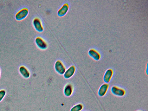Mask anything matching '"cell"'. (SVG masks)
I'll return each instance as SVG.
<instances>
[{
    "label": "cell",
    "mask_w": 148,
    "mask_h": 111,
    "mask_svg": "<svg viewBox=\"0 0 148 111\" xmlns=\"http://www.w3.org/2000/svg\"><path fill=\"white\" fill-rule=\"evenodd\" d=\"M54 68L56 71L60 75L64 74L66 70L64 65L60 60H58L55 62Z\"/></svg>",
    "instance_id": "cell-5"
},
{
    "label": "cell",
    "mask_w": 148,
    "mask_h": 111,
    "mask_svg": "<svg viewBox=\"0 0 148 111\" xmlns=\"http://www.w3.org/2000/svg\"><path fill=\"white\" fill-rule=\"evenodd\" d=\"M73 92V87L72 85L70 83L67 84L64 89V93L65 95L69 97L71 96Z\"/></svg>",
    "instance_id": "cell-10"
},
{
    "label": "cell",
    "mask_w": 148,
    "mask_h": 111,
    "mask_svg": "<svg viewBox=\"0 0 148 111\" xmlns=\"http://www.w3.org/2000/svg\"><path fill=\"white\" fill-rule=\"evenodd\" d=\"M110 90L112 94L118 97H123L126 93V91L124 88L116 85L112 86Z\"/></svg>",
    "instance_id": "cell-1"
},
{
    "label": "cell",
    "mask_w": 148,
    "mask_h": 111,
    "mask_svg": "<svg viewBox=\"0 0 148 111\" xmlns=\"http://www.w3.org/2000/svg\"><path fill=\"white\" fill-rule=\"evenodd\" d=\"M5 94V92L4 90L0 91V101L3 99Z\"/></svg>",
    "instance_id": "cell-14"
},
{
    "label": "cell",
    "mask_w": 148,
    "mask_h": 111,
    "mask_svg": "<svg viewBox=\"0 0 148 111\" xmlns=\"http://www.w3.org/2000/svg\"></svg>",
    "instance_id": "cell-16"
},
{
    "label": "cell",
    "mask_w": 148,
    "mask_h": 111,
    "mask_svg": "<svg viewBox=\"0 0 148 111\" xmlns=\"http://www.w3.org/2000/svg\"><path fill=\"white\" fill-rule=\"evenodd\" d=\"M69 8V5L67 3H64L59 9L57 12L58 16L60 17L64 16L67 12Z\"/></svg>",
    "instance_id": "cell-8"
},
{
    "label": "cell",
    "mask_w": 148,
    "mask_h": 111,
    "mask_svg": "<svg viewBox=\"0 0 148 111\" xmlns=\"http://www.w3.org/2000/svg\"><path fill=\"white\" fill-rule=\"evenodd\" d=\"M19 71L21 75L25 78H28L30 76V73L27 68L24 66H21Z\"/></svg>",
    "instance_id": "cell-11"
},
{
    "label": "cell",
    "mask_w": 148,
    "mask_h": 111,
    "mask_svg": "<svg viewBox=\"0 0 148 111\" xmlns=\"http://www.w3.org/2000/svg\"><path fill=\"white\" fill-rule=\"evenodd\" d=\"M109 88L108 84L104 83L99 87L97 91L98 95L101 97L104 96L108 92Z\"/></svg>",
    "instance_id": "cell-6"
},
{
    "label": "cell",
    "mask_w": 148,
    "mask_h": 111,
    "mask_svg": "<svg viewBox=\"0 0 148 111\" xmlns=\"http://www.w3.org/2000/svg\"><path fill=\"white\" fill-rule=\"evenodd\" d=\"M33 25L35 29L38 32H41L44 30V27L40 19L38 17L34 18L33 20Z\"/></svg>",
    "instance_id": "cell-4"
},
{
    "label": "cell",
    "mask_w": 148,
    "mask_h": 111,
    "mask_svg": "<svg viewBox=\"0 0 148 111\" xmlns=\"http://www.w3.org/2000/svg\"><path fill=\"white\" fill-rule=\"evenodd\" d=\"M29 10L27 8H24L20 10L15 14V17L17 21L22 20L28 15Z\"/></svg>",
    "instance_id": "cell-3"
},
{
    "label": "cell",
    "mask_w": 148,
    "mask_h": 111,
    "mask_svg": "<svg viewBox=\"0 0 148 111\" xmlns=\"http://www.w3.org/2000/svg\"><path fill=\"white\" fill-rule=\"evenodd\" d=\"M75 71V68L74 66L71 65L66 70L64 74V77L66 79L71 78L74 75Z\"/></svg>",
    "instance_id": "cell-9"
},
{
    "label": "cell",
    "mask_w": 148,
    "mask_h": 111,
    "mask_svg": "<svg viewBox=\"0 0 148 111\" xmlns=\"http://www.w3.org/2000/svg\"><path fill=\"white\" fill-rule=\"evenodd\" d=\"M114 75V71L111 69H107L105 72L103 80L105 83L108 84L111 81Z\"/></svg>",
    "instance_id": "cell-7"
},
{
    "label": "cell",
    "mask_w": 148,
    "mask_h": 111,
    "mask_svg": "<svg viewBox=\"0 0 148 111\" xmlns=\"http://www.w3.org/2000/svg\"><path fill=\"white\" fill-rule=\"evenodd\" d=\"M136 111H143L141 110H137Z\"/></svg>",
    "instance_id": "cell-15"
},
{
    "label": "cell",
    "mask_w": 148,
    "mask_h": 111,
    "mask_svg": "<svg viewBox=\"0 0 148 111\" xmlns=\"http://www.w3.org/2000/svg\"><path fill=\"white\" fill-rule=\"evenodd\" d=\"M88 54L91 57L95 60L98 61L100 58V54L98 52L93 50H90L88 51Z\"/></svg>",
    "instance_id": "cell-12"
},
{
    "label": "cell",
    "mask_w": 148,
    "mask_h": 111,
    "mask_svg": "<svg viewBox=\"0 0 148 111\" xmlns=\"http://www.w3.org/2000/svg\"><path fill=\"white\" fill-rule=\"evenodd\" d=\"M35 42L37 47L40 49L45 50L48 48V44L46 41L40 36L36 38Z\"/></svg>",
    "instance_id": "cell-2"
},
{
    "label": "cell",
    "mask_w": 148,
    "mask_h": 111,
    "mask_svg": "<svg viewBox=\"0 0 148 111\" xmlns=\"http://www.w3.org/2000/svg\"><path fill=\"white\" fill-rule=\"evenodd\" d=\"M83 108V106L81 103H78L73 106L70 111H81Z\"/></svg>",
    "instance_id": "cell-13"
}]
</instances>
